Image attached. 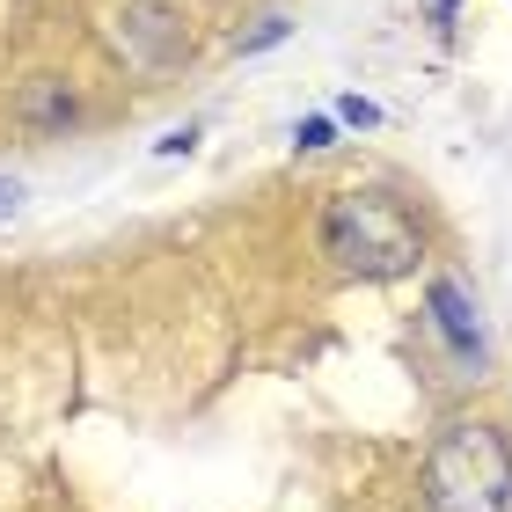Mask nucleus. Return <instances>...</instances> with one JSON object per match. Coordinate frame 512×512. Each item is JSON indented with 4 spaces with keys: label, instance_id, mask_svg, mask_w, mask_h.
<instances>
[{
    "label": "nucleus",
    "instance_id": "1a4fd4ad",
    "mask_svg": "<svg viewBox=\"0 0 512 512\" xmlns=\"http://www.w3.org/2000/svg\"><path fill=\"white\" fill-rule=\"evenodd\" d=\"M191 147H198V125H176V132L154 139V154H191Z\"/></svg>",
    "mask_w": 512,
    "mask_h": 512
},
{
    "label": "nucleus",
    "instance_id": "39448f33",
    "mask_svg": "<svg viewBox=\"0 0 512 512\" xmlns=\"http://www.w3.org/2000/svg\"><path fill=\"white\" fill-rule=\"evenodd\" d=\"M22 125L66 132V125H74V96H66L59 81H30V88H22Z\"/></svg>",
    "mask_w": 512,
    "mask_h": 512
},
{
    "label": "nucleus",
    "instance_id": "423d86ee",
    "mask_svg": "<svg viewBox=\"0 0 512 512\" xmlns=\"http://www.w3.org/2000/svg\"><path fill=\"white\" fill-rule=\"evenodd\" d=\"M330 139H337V125H330V118H300L293 147H300V154H322V147H330Z\"/></svg>",
    "mask_w": 512,
    "mask_h": 512
},
{
    "label": "nucleus",
    "instance_id": "7ed1b4c3",
    "mask_svg": "<svg viewBox=\"0 0 512 512\" xmlns=\"http://www.w3.org/2000/svg\"><path fill=\"white\" fill-rule=\"evenodd\" d=\"M110 44H118V59L132 66V74H169V66L191 59V30H183V15L169 8V0H125Z\"/></svg>",
    "mask_w": 512,
    "mask_h": 512
},
{
    "label": "nucleus",
    "instance_id": "9b49d317",
    "mask_svg": "<svg viewBox=\"0 0 512 512\" xmlns=\"http://www.w3.org/2000/svg\"><path fill=\"white\" fill-rule=\"evenodd\" d=\"M425 8H432V15H454V0H425Z\"/></svg>",
    "mask_w": 512,
    "mask_h": 512
},
{
    "label": "nucleus",
    "instance_id": "6e6552de",
    "mask_svg": "<svg viewBox=\"0 0 512 512\" xmlns=\"http://www.w3.org/2000/svg\"><path fill=\"white\" fill-rule=\"evenodd\" d=\"M337 118H344V125H381V110L366 103V96H344V103H337Z\"/></svg>",
    "mask_w": 512,
    "mask_h": 512
},
{
    "label": "nucleus",
    "instance_id": "9d476101",
    "mask_svg": "<svg viewBox=\"0 0 512 512\" xmlns=\"http://www.w3.org/2000/svg\"><path fill=\"white\" fill-rule=\"evenodd\" d=\"M15 205H22V183H15V176H0V220H8Z\"/></svg>",
    "mask_w": 512,
    "mask_h": 512
},
{
    "label": "nucleus",
    "instance_id": "f257e3e1",
    "mask_svg": "<svg viewBox=\"0 0 512 512\" xmlns=\"http://www.w3.org/2000/svg\"><path fill=\"white\" fill-rule=\"evenodd\" d=\"M512 447L491 417H447L425 454V512H505Z\"/></svg>",
    "mask_w": 512,
    "mask_h": 512
},
{
    "label": "nucleus",
    "instance_id": "20e7f679",
    "mask_svg": "<svg viewBox=\"0 0 512 512\" xmlns=\"http://www.w3.org/2000/svg\"><path fill=\"white\" fill-rule=\"evenodd\" d=\"M425 315H432V330H439V344L461 359V366H483V330H476V300H469V286L461 278H432L425 286Z\"/></svg>",
    "mask_w": 512,
    "mask_h": 512
},
{
    "label": "nucleus",
    "instance_id": "0eeeda50",
    "mask_svg": "<svg viewBox=\"0 0 512 512\" xmlns=\"http://www.w3.org/2000/svg\"><path fill=\"white\" fill-rule=\"evenodd\" d=\"M278 37H286V15H264L249 37H235V52H264V44H278Z\"/></svg>",
    "mask_w": 512,
    "mask_h": 512
},
{
    "label": "nucleus",
    "instance_id": "f03ea898",
    "mask_svg": "<svg viewBox=\"0 0 512 512\" xmlns=\"http://www.w3.org/2000/svg\"><path fill=\"white\" fill-rule=\"evenodd\" d=\"M322 249H330L337 271L403 278V271H417V256H425V227L388 191H344V198H330V213H322Z\"/></svg>",
    "mask_w": 512,
    "mask_h": 512
}]
</instances>
